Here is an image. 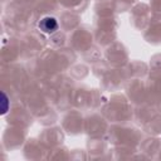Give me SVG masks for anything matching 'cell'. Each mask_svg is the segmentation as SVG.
<instances>
[{"instance_id": "cell-1", "label": "cell", "mask_w": 161, "mask_h": 161, "mask_svg": "<svg viewBox=\"0 0 161 161\" xmlns=\"http://www.w3.org/2000/svg\"><path fill=\"white\" fill-rule=\"evenodd\" d=\"M57 28H58L57 20H55L54 18H50V16L43 18V19L40 20V23H39V29H40L42 31H44V33H48V34L55 31Z\"/></svg>"}, {"instance_id": "cell-2", "label": "cell", "mask_w": 161, "mask_h": 161, "mask_svg": "<svg viewBox=\"0 0 161 161\" xmlns=\"http://www.w3.org/2000/svg\"><path fill=\"white\" fill-rule=\"evenodd\" d=\"M3 103H4V107L1 109V113H5L6 109H8V98H6V96L4 93H3Z\"/></svg>"}]
</instances>
